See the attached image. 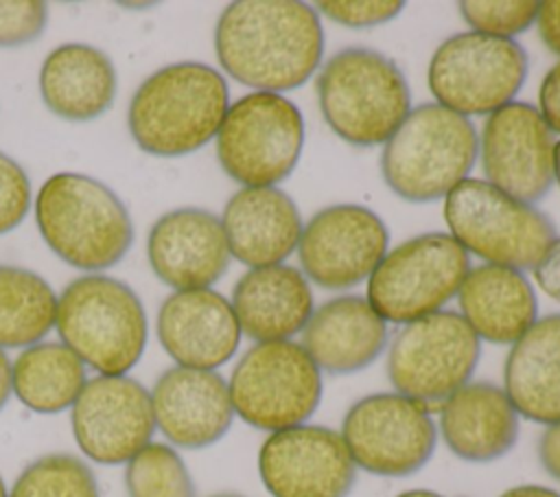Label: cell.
Masks as SVG:
<instances>
[{"mask_svg": "<svg viewBox=\"0 0 560 497\" xmlns=\"http://www.w3.org/2000/svg\"><path fill=\"white\" fill-rule=\"evenodd\" d=\"M481 339L457 311H438L402 324L387 348L394 392L427 407L464 388L479 361Z\"/></svg>", "mask_w": 560, "mask_h": 497, "instance_id": "cell-12", "label": "cell"}, {"mask_svg": "<svg viewBox=\"0 0 560 497\" xmlns=\"http://www.w3.org/2000/svg\"><path fill=\"white\" fill-rule=\"evenodd\" d=\"M479 158L486 182L518 201L534 206L556 184V138L529 103L512 101L486 118Z\"/></svg>", "mask_w": 560, "mask_h": 497, "instance_id": "cell-15", "label": "cell"}, {"mask_svg": "<svg viewBox=\"0 0 560 497\" xmlns=\"http://www.w3.org/2000/svg\"><path fill=\"white\" fill-rule=\"evenodd\" d=\"M302 147V112L276 92H249L236 99L217 134L219 164L243 188L276 186L287 180Z\"/></svg>", "mask_w": 560, "mask_h": 497, "instance_id": "cell-10", "label": "cell"}, {"mask_svg": "<svg viewBox=\"0 0 560 497\" xmlns=\"http://www.w3.org/2000/svg\"><path fill=\"white\" fill-rule=\"evenodd\" d=\"M538 112L551 134H560V61L553 63L540 81Z\"/></svg>", "mask_w": 560, "mask_h": 497, "instance_id": "cell-36", "label": "cell"}, {"mask_svg": "<svg viewBox=\"0 0 560 497\" xmlns=\"http://www.w3.org/2000/svg\"><path fill=\"white\" fill-rule=\"evenodd\" d=\"M383 219L361 204H332L302 228L298 258L306 280L328 291H346L368 280L387 254Z\"/></svg>", "mask_w": 560, "mask_h": 497, "instance_id": "cell-14", "label": "cell"}, {"mask_svg": "<svg viewBox=\"0 0 560 497\" xmlns=\"http://www.w3.org/2000/svg\"><path fill=\"white\" fill-rule=\"evenodd\" d=\"M527 79V53L516 39L464 31L431 55L427 83L438 105L462 116H490L510 105Z\"/></svg>", "mask_w": 560, "mask_h": 497, "instance_id": "cell-11", "label": "cell"}, {"mask_svg": "<svg viewBox=\"0 0 560 497\" xmlns=\"http://www.w3.org/2000/svg\"><path fill=\"white\" fill-rule=\"evenodd\" d=\"M319 13L298 0H238L214 28L221 68L254 92H287L306 83L324 57Z\"/></svg>", "mask_w": 560, "mask_h": 497, "instance_id": "cell-1", "label": "cell"}, {"mask_svg": "<svg viewBox=\"0 0 560 497\" xmlns=\"http://www.w3.org/2000/svg\"><path fill=\"white\" fill-rule=\"evenodd\" d=\"M477 155L479 134L470 118L438 103H422L383 145L381 173L400 199L429 204L464 182Z\"/></svg>", "mask_w": 560, "mask_h": 497, "instance_id": "cell-5", "label": "cell"}, {"mask_svg": "<svg viewBox=\"0 0 560 497\" xmlns=\"http://www.w3.org/2000/svg\"><path fill=\"white\" fill-rule=\"evenodd\" d=\"M258 475L271 497H348L357 466L339 431L304 423L265 438Z\"/></svg>", "mask_w": 560, "mask_h": 497, "instance_id": "cell-16", "label": "cell"}, {"mask_svg": "<svg viewBox=\"0 0 560 497\" xmlns=\"http://www.w3.org/2000/svg\"><path fill=\"white\" fill-rule=\"evenodd\" d=\"M468 252L446 232H424L387 250L368 278V302L385 320L409 324L442 311L466 274Z\"/></svg>", "mask_w": 560, "mask_h": 497, "instance_id": "cell-9", "label": "cell"}, {"mask_svg": "<svg viewBox=\"0 0 560 497\" xmlns=\"http://www.w3.org/2000/svg\"><path fill=\"white\" fill-rule=\"evenodd\" d=\"M315 92L326 125L354 147L385 145L411 112L402 70L374 48L335 53L319 68Z\"/></svg>", "mask_w": 560, "mask_h": 497, "instance_id": "cell-4", "label": "cell"}, {"mask_svg": "<svg viewBox=\"0 0 560 497\" xmlns=\"http://www.w3.org/2000/svg\"><path fill=\"white\" fill-rule=\"evenodd\" d=\"M151 405L155 427L182 449L219 442L234 420L228 381L214 370H164L151 390Z\"/></svg>", "mask_w": 560, "mask_h": 497, "instance_id": "cell-19", "label": "cell"}, {"mask_svg": "<svg viewBox=\"0 0 560 497\" xmlns=\"http://www.w3.org/2000/svg\"><path fill=\"white\" fill-rule=\"evenodd\" d=\"M339 434L354 466L381 477L413 475L438 442L431 409L398 392H376L352 403Z\"/></svg>", "mask_w": 560, "mask_h": 497, "instance_id": "cell-13", "label": "cell"}, {"mask_svg": "<svg viewBox=\"0 0 560 497\" xmlns=\"http://www.w3.org/2000/svg\"><path fill=\"white\" fill-rule=\"evenodd\" d=\"M7 497H98V484L83 460L50 453L31 462Z\"/></svg>", "mask_w": 560, "mask_h": 497, "instance_id": "cell-31", "label": "cell"}, {"mask_svg": "<svg viewBox=\"0 0 560 497\" xmlns=\"http://www.w3.org/2000/svg\"><path fill=\"white\" fill-rule=\"evenodd\" d=\"M228 390L241 420L273 434L304 425L315 414L324 381L302 344L256 342L236 361Z\"/></svg>", "mask_w": 560, "mask_h": 497, "instance_id": "cell-8", "label": "cell"}, {"mask_svg": "<svg viewBox=\"0 0 560 497\" xmlns=\"http://www.w3.org/2000/svg\"><path fill=\"white\" fill-rule=\"evenodd\" d=\"M153 431L151 392L127 374L88 379L72 405L74 440L98 464L129 462Z\"/></svg>", "mask_w": 560, "mask_h": 497, "instance_id": "cell-17", "label": "cell"}, {"mask_svg": "<svg viewBox=\"0 0 560 497\" xmlns=\"http://www.w3.org/2000/svg\"><path fill=\"white\" fill-rule=\"evenodd\" d=\"M13 392V383H11V361L4 355V350L0 348V409L7 405L9 396Z\"/></svg>", "mask_w": 560, "mask_h": 497, "instance_id": "cell-41", "label": "cell"}, {"mask_svg": "<svg viewBox=\"0 0 560 497\" xmlns=\"http://www.w3.org/2000/svg\"><path fill=\"white\" fill-rule=\"evenodd\" d=\"M125 488L129 497H195L184 460L164 442H149L127 462Z\"/></svg>", "mask_w": 560, "mask_h": 497, "instance_id": "cell-30", "label": "cell"}, {"mask_svg": "<svg viewBox=\"0 0 560 497\" xmlns=\"http://www.w3.org/2000/svg\"><path fill=\"white\" fill-rule=\"evenodd\" d=\"M0 497H7V488H4V482L0 477Z\"/></svg>", "mask_w": 560, "mask_h": 497, "instance_id": "cell-45", "label": "cell"}, {"mask_svg": "<svg viewBox=\"0 0 560 497\" xmlns=\"http://www.w3.org/2000/svg\"><path fill=\"white\" fill-rule=\"evenodd\" d=\"M444 219L448 234L468 254L521 271L534 269L558 236L536 206L477 177H466L444 197Z\"/></svg>", "mask_w": 560, "mask_h": 497, "instance_id": "cell-7", "label": "cell"}, {"mask_svg": "<svg viewBox=\"0 0 560 497\" xmlns=\"http://www.w3.org/2000/svg\"><path fill=\"white\" fill-rule=\"evenodd\" d=\"M13 392L37 414H57L74 405L85 379V363L59 342L24 348L11 363Z\"/></svg>", "mask_w": 560, "mask_h": 497, "instance_id": "cell-28", "label": "cell"}, {"mask_svg": "<svg viewBox=\"0 0 560 497\" xmlns=\"http://www.w3.org/2000/svg\"><path fill=\"white\" fill-rule=\"evenodd\" d=\"M35 221L46 245L85 271L116 265L133 243V223L120 197L81 173H57L42 184Z\"/></svg>", "mask_w": 560, "mask_h": 497, "instance_id": "cell-3", "label": "cell"}, {"mask_svg": "<svg viewBox=\"0 0 560 497\" xmlns=\"http://www.w3.org/2000/svg\"><path fill=\"white\" fill-rule=\"evenodd\" d=\"M230 254L243 265L269 267L289 258L302 236V215L278 186L236 190L221 217Z\"/></svg>", "mask_w": 560, "mask_h": 497, "instance_id": "cell-21", "label": "cell"}, {"mask_svg": "<svg viewBox=\"0 0 560 497\" xmlns=\"http://www.w3.org/2000/svg\"><path fill=\"white\" fill-rule=\"evenodd\" d=\"M553 175H556V184L560 186V140L556 142V169H553Z\"/></svg>", "mask_w": 560, "mask_h": 497, "instance_id": "cell-43", "label": "cell"}, {"mask_svg": "<svg viewBox=\"0 0 560 497\" xmlns=\"http://www.w3.org/2000/svg\"><path fill=\"white\" fill-rule=\"evenodd\" d=\"M232 309L241 333L254 342H284L302 333L313 315V291L293 265L245 271L232 289Z\"/></svg>", "mask_w": 560, "mask_h": 497, "instance_id": "cell-24", "label": "cell"}, {"mask_svg": "<svg viewBox=\"0 0 560 497\" xmlns=\"http://www.w3.org/2000/svg\"><path fill=\"white\" fill-rule=\"evenodd\" d=\"M31 206V184L24 169L0 151V234L22 223Z\"/></svg>", "mask_w": 560, "mask_h": 497, "instance_id": "cell-34", "label": "cell"}, {"mask_svg": "<svg viewBox=\"0 0 560 497\" xmlns=\"http://www.w3.org/2000/svg\"><path fill=\"white\" fill-rule=\"evenodd\" d=\"M302 346L322 372L352 374L387 346V322L361 296H337L317 307L302 331Z\"/></svg>", "mask_w": 560, "mask_h": 497, "instance_id": "cell-23", "label": "cell"}, {"mask_svg": "<svg viewBox=\"0 0 560 497\" xmlns=\"http://www.w3.org/2000/svg\"><path fill=\"white\" fill-rule=\"evenodd\" d=\"M48 11L39 0H0V46H24L46 28Z\"/></svg>", "mask_w": 560, "mask_h": 497, "instance_id": "cell-33", "label": "cell"}, {"mask_svg": "<svg viewBox=\"0 0 560 497\" xmlns=\"http://www.w3.org/2000/svg\"><path fill=\"white\" fill-rule=\"evenodd\" d=\"M210 497H243V495H236V493H219V495H210Z\"/></svg>", "mask_w": 560, "mask_h": 497, "instance_id": "cell-44", "label": "cell"}, {"mask_svg": "<svg viewBox=\"0 0 560 497\" xmlns=\"http://www.w3.org/2000/svg\"><path fill=\"white\" fill-rule=\"evenodd\" d=\"M396 497H444V495H440L435 490H427V488H411V490L398 493Z\"/></svg>", "mask_w": 560, "mask_h": 497, "instance_id": "cell-42", "label": "cell"}, {"mask_svg": "<svg viewBox=\"0 0 560 497\" xmlns=\"http://www.w3.org/2000/svg\"><path fill=\"white\" fill-rule=\"evenodd\" d=\"M499 497H560L558 490L549 486H538V484H521L514 488H508Z\"/></svg>", "mask_w": 560, "mask_h": 497, "instance_id": "cell-40", "label": "cell"}, {"mask_svg": "<svg viewBox=\"0 0 560 497\" xmlns=\"http://www.w3.org/2000/svg\"><path fill=\"white\" fill-rule=\"evenodd\" d=\"M459 315L490 344H514L536 320L538 298L529 278L514 267H470L459 291Z\"/></svg>", "mask_w": 560, "mask_h": 497, "instance_id": "cell-25", "label": "cell"}, {"mask_svg": "<svg viewBox=\"0 0 560 497\" xmlns=\"http://www.w3.org/2000/svg\"><path fill=\"white\" fill-rule=\"evenodd\" d=\"M55 326L83 363L101 374H127L147 346V315L136 291L112 276L74 278L57 298Z\"/></svg>", "mask_w": 560, "mask_h": 497, "instance_id": "cell-6", "label": "cell"}, {"mask_svg": "<svg viewBox=\"0 0 560 497\" xmlns=\"http://www.w3.org/2000/svg\"><path fill=\"white\" fill-rule=\"evenodd\" d=\"M155 276L177 291L210 289L230 265L221 219L203 208H177L162 215L147 241Z\"/></svg>", "mask_w": 560, "mask_h": 497, "instance_id": "cell-18", "label": "cell"}, {"mask_svg": "<svg viewBox=\"0 0 560 497\" xmlns=\"http://www.w3.org/2000/svg\"><path fill=\"white\" fill-rule=\"evenodd\" d=\"M503 390L518 416L540 425L560 420V313L538 317L512 344Z\"/></svg>", "mask_w": 560, "mask_h": 497, "instance_id": "cell-26", "label": "cell"}, {"mask_svg": "<svg viewBox=\"0 0 560 497\" xmlns=\"http://www.w3.org/2000/svg\"><path fill=\"white\" fill-rule=\"evenodd\" d=\"M536 26L545 46L560 55V0H545L538 7Z\"/></svg>", "mask_w": 560, "mask_h": 497, "instance_id": "cell-38", "label": "cell"}, {"mask_svg": "<svg viewBox=\"0 0 560 497\" xmlns=\"http://www.w3.org/2000/svg\"><path fill=\"white\" fill-rule=\"evenodd\" d=\"M57 296L35 271L0 265V348H28L50 333Z\"/></svg>", "mask_w": 560, "mask_h": 497, "instance_id": "cell-29", "label": "cell"}, {"mask_svg": "<svg viewBox=\"0 0 560 497\" xmlns=\"http://www.w3.org/2000/svg\"><path fill=\"white\" fill-rule=\"evenodd\" d=\"M538 460L547 475L560 482V420L545 427L538 440Z\"/></svg>", "mask_w": 560, "mask_h": 497, "instance_id": "cell-39", "label": "cell"}, {"mask_svg": "<svg viewBox=\"0 0 560 497\" xmlns=\"http://www.w3.org/2000/svg\"><path fill=\"white\" fill-rule=\"evenodd\" d=\"M534 278L549 298L560 302V236H556V241L547 247L534 267Z\"/></svg>", "mask_w": 560, "mask_h": 497, "instance_id": "cell-37", "label": "cell"}, {"mask_svg": "<svg viewBox=\"0 0 560 497\" xmlns=\"http://www.w3.org/2000/svg\"><path fill=\"white\" fill-rule=\"evenodd\" d=\"M39 92L46 107L63 120H92L116 99L112 59L90 44H61L42 63Z\"/></svg>", "mask_w": 560, "mask_h": 497, "instance_id": "cell-27", "label": "cell"}, {"mask_svg": "<svg viewBox=\"0 0 560 497\" xmlns=\"http://www.w3.org/2000/svg\"><path fill=\"white\" fill-rule=\"evenodd\" d=\"M241 335L232 304L212 289L175 291L158 313V339L182 368L223 366L234 357Z\"/></svg>", "mask_w": 560, "mask_h": 497, "instance_id": "cell-20", "label": "cell"}, {"mask_svg": "<svg viewBox=\"0 0 560 497\" xmlns=\"http://www.w3.org/2000/svg\"><path fill=\"white\" fill-rule=\"evenodd\" d=\"M228 107L230 90L219 70L199 61H177L140 83L129 103L127 125L142 151L177 158L217 138Z\"/></svg>", "mask_w": 560, "mask_h": 497, "instance_id": "cell-2", "label": "cell"}, {"mask_svg": "<svg viewBox=\"0 0 560 497\" xmlns=\"http://www.w3.org/2000/svg\"><path fill=\"white\" fill-rule=\"evenodd\" d=\"M540 2H488V0H464L459 2V13L464 22L481 35L514 39L536 24Z\"/></svg>", "mask_w": 560, "mask_h": 497, "instance_id": "cell-32", "label": "cell"}, {"mask_svg": "<svg viewBox=\"0 0 560 497\" xmlns=\"http://www.w3.org/2000/svg\"><path fill=\"white\" fill-rule=\"evenodd\" d=\"M317 13H324L328 20L348 26V28H370V26H378L385 24L389 20H394L400 11H402V2H348V0H324L317 2Z\"/></svg>", "mask_w": 560, "mask_h": 497, "instance_id": "cell-35", "label": "cell"}, {"mask_svg": "<svg viewBox=\"0 0 560 497\" xmlns=\"http://www.w3.org/2000/svg\"><path fill=\"white\" fill-rule=\"evenodd\" d=\"M438 431L453 455L494 462L518 440V412L503 385L468 381L440 405Z\"/></svg>", "mask_w": 560, "mask_h": 497, "instance_id": "cell-22", "label": "cell"}]
</instances>
